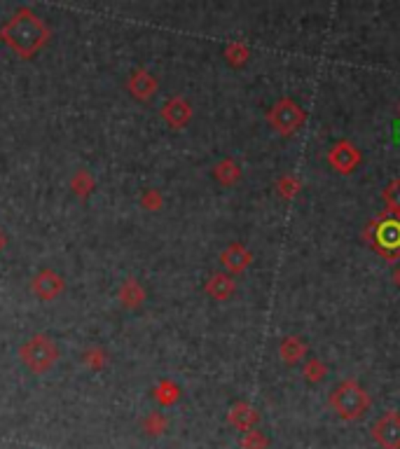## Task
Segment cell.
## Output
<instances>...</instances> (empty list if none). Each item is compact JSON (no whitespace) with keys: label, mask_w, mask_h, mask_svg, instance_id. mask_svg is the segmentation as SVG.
I'll use <instances>...</instances> for the list:
<instances>
[{"label":"cell","mask_w":400,"mask_h":449,"mask_svg":"<svg viewBox=\"0 0 400 449\" xmlns=\"http://www.w3.org/2000/svg\"><path fill=\"white\" fill-rule=\"evenodd\" d=\"M363 241L386 263H398L400 260V216L382 213L372 218L363 230Z\"/></svg>","instance_id":"obj_1"},{"label":"cell","mask_w":400,"mask_h":449,"mask_svg":"<svg viewBox=\"0 0 400 449\" xmlns=\"http://www.w3.org/2000/svg\"><path fill=\"white\" fill-rule=\"evenodd\" d=\"M328 403L332 412L344 421H358L372 407V398L356 379H344L332 388Z\"/></svg>","instance_id":"obj_2"},{"label":"cell","mask_w":400,"mask_h":449,"mask_svg":"<svg viewBox=\"0 0 400 449\" xmlns=\"http://www.w3.org/2000/svg\"><path fill=\"white\" fill-rule=\"evenodd\" d=\"M304 122H306V112L288 96L279 98V101L272 105V110L267 112V124H269L279 136H290V133H295Z\"/></svg>","instance_id":"obj_3"},{"label":"cell","mask_w":400,"mask_h":449,"mask_svg":"<svg viewBox=\"0 0 400 449\" xmlns=\"http://www.w3.org/2000/svg\"><path fill=\"white\" fill-rule=\"evenodd\" d=\"M372 440L382 449H400V412L389 410L370 428Z\"/></svg>","instance_id":"obj_4"},{"label":"cell","mask_w":400,"mask_h":449,"mask_svg":"<svg viewBox=\"0 0 400 449\" xmlns=\"http://www.w3.org/2000/svg\"><path fill=\"white\" fill-rule=\"evenodd\" d=\"M328 164L337 173H353L356 166L361 164V150L351 140H337L328 150Z\"/></svg>","instance_id":"obj_5"},{"label":"cell","mask_w":400,"mask_h":449,"mask_svg":"<svg viewBox=\"0 0 400 449\" xmlns=\"http://www.w3.org/2000/svg\"><path fill=\"white\" fill-rule=\"evenodd\" d=\"M253 263V253L244 244H230L220 253V265L228 270V274H244Z\"/></svg>","instance_id":"obj_6"},{"label":"cell","mask_w":400,"mask_h":449,"mask_svg":"<svg viewBox=\"0 0 400 449\" xmlns=\"http://www.w3.org/2000/svg\"><path fill=\"white\" fill-rule=\"evenodd\" d=\"M228 421L235 428H239V431H244V433H249L253 431V428L258 426V421H260V414L258 410L253 405L249 403H237V405H232L230 407V412H228Z\"/></svg>","instance_id":"obj_7"},{"label":"cell","mask_w":400,"mask_h":449,"mask_svg":"<svg viewBox=\"0 0 400 449\" xmlns=\"http://www.w3.org/2000/svg\"><path fill=\"white\" fill-rule=\"evenodd\" d=\"M306 346L302 337L299 334H288V337L281 339V344H279V356L286 365H297L299 360L306 356Z\"/></svg>","instance_id":"obj_8"},{"label":"cell","mask_w":400,"mask_h":449,"mask_svg":"<svg viewBox=\"0 0 400 449\" xmlns=\"http://www.w3.org/2000/svg\"><path fill=\"white\" fill-rule=\"evenodd\" d=\"M235 290H237V284H235V279H232V274L218 272L206 281V293H209L213 300H220V302L228 300Z\"/></svg>","instance_id":"obj_9"},{"label":"cell","mask_w":400,"mask_h":449,"mask_svg":"<svg viewBox=\"0 0 400 449\" xmlns=\"http://www.w3.org/2000/svg\"><path fill=\"white\" fill-rule=\"evenodd\" d=\"M213 173H216V178L223 185H235L242 180V166H239L235 159H223V162L213 169Z\"/></svg>","instance_id":"obj_10"},{"label":"cell","mask_w":400,"mask_h":449,"mask_svg":"<svg viewBox=\"0 0 400 449\" xmlns=\"http://www.w3.org/2000/svg\"><path fill=\"white\" fill-rule=\"evenodd\" d=\"M190 105L183 101V98H176V101H171L169 105L164 108V117L169 119L173 126H183L185 122L190 119Z\"/></svg>","instance_id":"obj_11"},{"label":"cell","mask_w":400,"mask_h":449,"mask_svg":"<svg viewBox=\"0 0 400 449\" xmlns=\"http://www.w3.org/2000/svg\"><path fill=\"white\" fill-rule=\"evenodd\" d=\"M299 190H302V180H299L297 176H292V173H286V176H281L276 180V192H279V197L286 199V202H290V199H295Z\"/></svg>","instance_id":"obj_12"},{"label":"cell","mask_w":400,"mask_h":449,"mask_svg":"<svg viewBox=\"0 0 400 449\" xmlns=\"http://www.w3.org/2000/svg\"><path fill=\"white\" fill-rule=\"evenodd\" d=\"M382 197H384V204H386V213L400 216V178H393L391 183L384 187Z\"/></svg>","instance_id":"obj_13"},{"label":"cell","mask_w":400,"mask_h":449,"mask_svg":"<svg viewBox=\"0 0 400 449\" xmlns=\"http://www.w3.org/2000/svg\"><path fill=\"white\" fill-rule=\"evenodd\" d=\"M325 374H328V365L321 358H309L302 367V377L309 384H318L321 379H325Z\"/></svg>","instance_id":"obj_14"},{"label":"cell","mask_w":400,"mask_h":449,"mask_svg":"<svg viewBox=\"0 0 400 449\" xmlns=\"http://www.w3.org/2000/svg\"><path fill=\"white\" fill-rule=\"evenodd\" d=\"M225 57H228V61L232 66H244L251 59V50L249 45L244 43H232L228 50H225Z\"/></svg>","instance_id":"obj_15"},{"label":"cell","mask_w":400,"mask_h":449,"mask_svg":"<svg viewBox=\"0 0 400 449\" xmlns=\"http://www.w3.org/2000/svg\"><path fill=\"white\" fill-rule=\"evenodd\" d=\"M242 447L244 449H267V438L260 431H249V433H244V438H242Z\"/></svg>","instance_id":"obj_16"},{"label":"cell","mask_w":400,"mask_h":449,"mask_svg":"<svg viewBox=\"0 0 400 449\" xmlns=\"http://www.w3.org/2000/svg\"><path fill=\"white\" fill-rule=\"evenodd\" d=\"M393 284L400 288V265L396 267V270H393Z\"/></svg>","instance_id":"obj_17"},{"label":"cell","mask_w":400,"mask_h":449,"mask_svg":"<svg viewBox=\"0 0 400 449\" xmlns=\"http://www.w3.org/2000/svg\"><path fill=\"white\" fill-rule=\"evenodd\" d=\"M396 112H398V115H400V103L396 105Z\"/></svg>","instance_id":"obj_18"}]
</instances>
